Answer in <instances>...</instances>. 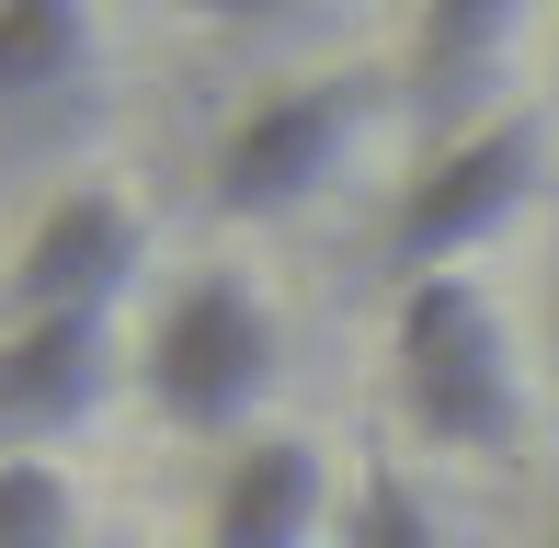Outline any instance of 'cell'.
Listing matches in <instances>:
<instances>
[{
	"instance_id": "cell-5",
	"label": "cell",
	"mask_w": 559,
	"mask_h": 548,
	"mask_svg": "<svg viewBox=\"0 0 559 548\" xmlns=\"http://www.w3.org/2000/svg\"><path fill=\"white\" fill-rule=\"evenodd\" d=\"M148 263V206L126 183H58L35 206V229L12 240V274H0V320H115L126 274Z\"/></svg>"
},
{
	"instance_id": "cell-12",
	"label": "cell",
	"mask_w": 559,
	"mask_h": 548,
	"mask_svg": "<svg viewBox=\"0 0 559 548\" xmlns=\"http://www.w3.org/2000/svg\"><path fill=\"white\" fill-rule=\"evenodd\" d=\"M194 23H228V35H251V23H297L309 0H183Z\"/></svg>"
},
{
	"instance_id": "cell-2",
	"label": "cell",
	"mask_w": 559,
	"mask_h": 548,
	"mask_svg": "<svg viewBox=\"0 0 559 548\" xmlns=\"http://www.w3.org/2000/svg\"><path fill=\"white\" fill-rule=\"evenodd\" d=\"M138 389L148 412L171 422V434H217L240 445L251 412L286 389V320H274V297L251 286V274H183V286L160 297V320L138 332Z\"/></svg>"
},
{
	"instance_id": "cell-7",
	"label": "cell",
	"mask_w": 559,
	"mask_h": 548,
	"mask_svg": "<svg viewBox=\"0 0 559 548\" xmlns=\"http://www.w3.org/2000/svg\"><path fill=\"white\" fill-rule=\"evenodd\" d=\"M332 514V457L309 434H240L206 480V548H320Z\"/></svg>"
},
{
	"instance_id": "cell-3",
	"label": "cell",
	"mask_w": 559,
	"mask_h": 548,
	"mask_svg": "<svg viewBox=\"0 0 559 548\" xmlns=\"http://www.w3.org/2000/svg\"><path fill=\"white\" fill-rule=\"evenodd\" d=\"M537 183H548V115L537 104H491L479 127H445L423 148V171L400 183V206H389V286L468 274V252L491 229H514Z\"/></svg>"
},
{
	"instance_id": "cell-9",
	"label": "cell",
	"mask_w": 559,
	"mask_h": 548,
	"mask_svg": "<svg viewBox=\"0 0 559 548\" xmlns=\"http://www.w3.org/2000/svg\"><path fill=\"white\" fill-rule=\"evenodd\" d=\"M92 58H104V23H92V0H0V104L81 92Z\"/></svg>"
},
{
	"instance_id": "cell-10",
	"label": "cell",
	"mask_w": 559,
	"mask_h": 548,
	"mask_svg": "<svg viewBox=\"0 0 559 548\" xmlns=\"http://www.w3.org/2000/svg\"><path fill=\"white\" fill-rule=\"evenodd\" d=\"M343 548H445L435 503H423V480H412L400 457H366V468H354V491H343Z\"/></svg>"
},
{
	"instance_id": "cell-1",
	"label": "cell",
	"mask_w": 559,
	"mask_h": 548,
	"mask_svg": "<svg viewBox=\"0 0 559 548\" xmlns=\"http://www.w3.org/2000/svg\"><path fill=\"white\" fill-rule=\"evenodd\" d=\"M389 389L435 457H514L525 445V366L479 274L389 286Z\"/></svg>"
},
{
	"instance_id": "cell-6",
	"label": "cell",
	"mask_w": 559,
	"mask_h": 548,
	"mask_svg": "<svg viewBox=\"0 0 559 548\" xmlns=\"http://www.w3.org/2000/svg\"><path fill=\"white\" fill-rule=\"evenodd\" d=\"M104 401H115V320H0V445L12 457L81 434Z\"/></svg>"
},
{
	"instance_id": "cell-13",
	"label": "cell",
	"mask_w": 559,
	"mask_h": 548,
	"mask_svg": "<svg viewBox=\"0 0 559 548\" xmlns=\"http://www.w3.org/2000/svg\"><path fill=\"white\" fill-rule=\"evenodd\" d=\"M548 355H559V309H548Z\"/></svg>"
},
{
	"instance_id": "cell-11",
	"label": "cell",
	"mask_w": 559,
	"mask_h": 548,
	"mask_svg": "<svg viewBox=\"0 0 559 548\" xmlns=\"http://www.w3.org/2000/svg\"><path fill=\"white\" fill-rule=\"evenodd\" d=\"M0 548H81V480L58 457H0Z\"/></svg>"
},
{
	"instance_id": "cell-8",
	"label": "cell",
	"mask_w": 559,
	"mask_h": 548,
	"mask_svg": "<svg viewBox=\"0 0 559 548\" xmlns=\"http://www.w3.org/2000/svg\"><path fill=\"white\" fill-rule=\"evenodd\" d=\"M525 12H537V0H412V23H423V92H445L456 127L491 115L479 92H491V69L514 58Z\"/></svg>"
},
{
	"instance_id": "cell-4",
	"label": "cell",
	"mask_w": 559,
	"mask_h": 548,
	"mask_svg": "<svg viewBox=\"0 0 559 548\" xmlns=\"http://www.w3.org/2000/svg\"><path fill=\"white\" fill-rule=\"evenodd\" d=\"M377 104H389L377 69H309V81L240 104L228 138H217V160H206V206L228 217V229L297 217L320 183H343V160H354V138L377 127Z\"/></svg>"
},
{
	"instance_id": "cell-14",
	"label": "cell",
	"mask_w": 559,
	"mask_h": 548,
	"mask_svg": "<svg viewBox=\"0 0 559 548\" xmlns=\"http://www.w3.org/2000/svg\"><path fill=\"white\" fill-rule=\"evenodd\" d=\"M548 548H559V514H548Z\"/></svg>"
}]
</instances>
